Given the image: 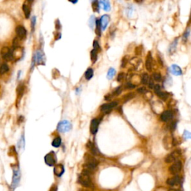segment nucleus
<instances>
[{"instance_id": "24", "label": "nucleus", "mask_w": 191, "mask_h": 191, "mask_svg": "<svg viewBox=\"0 0 191 191\" xmlns=\"http://www.w3.org/2000/svg\"><path fill=\"white\" fill-rule=\"evenodd\" d=\"M23 10L25 16H26V19H28L30 17V14H31V10H30L29 6L28 5H26V4H23Z\"/></svg>"}, {"instance_id": "40", "label": "nucleus", "mask_w": 191, "mask_h": 191, "mask_svg": "<svg viewBox=\"0 0 191 191\" xmlns=\"http://www.w3.org/2000/svg\"><path fill=\"white\" fill-rule=\"evenodd\" d=\"M137 91L139 93H147V90H146V87H140V88L137 89Z\"/></svg>"}, {"instance_id": "8", "label": "nucleus", "mask_w": 191, "mask_h": 191, "mask_svg": "<svg viewBox=\"0 0 191 191\" xmlns=\"http://www.w3.org/2000/svg\"><path fill=\"white\" fill-rule=\"evenodd\" d=\"M181 168H182V164H181V162L178 161L175 162L173 164L170 166L169 170L171 174L172 175H177L180 171H181Z\"/></svg>"}, {"instance_id": "46", "label": "nucleus", "mask_w": 191, "mask_h": 191, "mask_svg": "<svg viewBox=\"0 0 191 191\" xmlns=\"http://www.w3.org/2000/svg\"><path fill=\"white\" fill-rule=\"evenodd\" d=\"M49 191H57V186H56V185H53V186L50 188Z\"/></svg>"}, {"instance_id": "35", "label": "nucleus", "mask_w": 191, "mask_h": 191, "mask_svg": "<svg viewBox=\"0 0 191 191\" xmlns=\"http://www.w3.org/2000/svg\"><path fill=\"white\" fill-rule=\"evenodd\" d=\"M93 49H96V51L99 52V50H101L100 46H99V43H98L97 40H94L93 41Z\"/></svg>"}, {"instance_id": "50", "label": "nucleus", "mask_w": 191, "mask_h": 191, "mask_svg": "<svg viewBox=\"0 0 191 191\" xmlns=\"http://www.w3.org/2000/svg\"><path fill=\"white\" fill-rule=\"evenodd\" d=\"M136 2H141V1H142V0H135Z\"/></svg>"}, {"instance_id": "38", "label": "nucleus", "mask_w": 191, "mask_h": 191, "mask_svg": "<svg viewBox=\"0 0 191 191\" xmlns=\"http://www.w3.org/2000/svg\"><path fill=\"white\" fill-rule=\"evenodd\" d=\"M94 24H95V19H94L93 16H91V17L89 19V26H90L91 28H93Z\"/></svg>"}, {"instance_id": "32", "label": "nucleus", "mask_w": 191, "mask_h": 191, "mask_svg": "<svg viewBox=\"0 0 191 191\" xmlns=\"http://www.w3.org/2000/svg\"><path fill=\"white\" fill-rule=\"evenodd\" d=\"M156 94L161 98V99H163V100H166V99H167V97H168V93L166 92H162L161 91H159L158 93H157Z\"/></svg>"}, {"instance_id": "26", "label": "nucleus", "mask_w": 191, "mask_h": 191, "mask_svg": "<svg viewBox=\"0 0 191 191\" xmlns=\"http://www.w3.org/2000/svg\"><path fill=\"white\" fill-rule=\"evenodd\" d=\"M9 71V66L7 64H2L0 66V75H4Z\"/></svg>"}, {"instance_id": "19", "label": "nucleus", "mask_w": 191, "mask_h": 191, "mask_svg": "<svg viewBox=\"0 0 191 191\" xmlns=\"http://www.w3.org/2000/svg\"><path fill=\"white\" fill-rule=\"evenodd\" d=\"M25 85L23 83H20L17 87V99H20L23 97V96L24 95L25 93Z\"/></svg>"}, {"instance_id": "15", "label": "nucleus", "mask_w": 191, "mask_h": 191, "mask_svg": "<svg viewBox=\"0 0 191 191\" xmlns=\"http://www.w3.org/2000/svg\"><path fill=\"white\" fill-rule=\"evenodd\" d=\"M54 173L55 176H57V177H61L63 174L64 173V167L62 164H57V165H55L54 167Z\"/></svg>"}, {"instance_id": "30", "label": "nucleus", "mask_w": 191, "mask_h": 191, "mask_svg": "<svg viewBox=\"0 0 191 191\" xmlns=\"http://www.w3.org/2000/svg\"><path fill=\"white\" fill-rule=\"evenodd\" d=\"M115 74H116V70H115L113 68H110L108 72V74H107V78H108V79H111V78H113Z\"/></svg>"}, {"instance_id": "33", "label": "nucleus", "mask_w": 191, "mask_h": 191, "mask_svg": "<svg viewBox=\"0 0 191 191\" xmlns=\"http://www.w3.org/2000/svg\"><path fill=\"white\" fill-rule=\"evenodd\" d=\"M152 78H153V80L156 81V82H161V80H162L161 75L160 73H153Z\"/></svg>"}, {"instance_id": "39", "label": "nucleus", "mask_w": 191, "mask_h": 191, "mask_svg": "<svg viewBox=\"0 0 191 191\" xmlns=\"http://www.w3.org/2000/svg\"><path fill=\"white\" fill-rule=\"evenodd\" d=\"M134 95L133 93L127 94L126 96H124V99H125V102H127V101L130 100V99H131L132 98L134 97Z\"/></svg>"}, {"instance_id": "41", "label": "nucleus", "mask_w": 191, "mask_h": 191, "mask_svg": "<svg viewBox=\"0 0 191 191\" xmlns=\"http://www.w3.org/2000/svg\"><path fill=\"white\" fill-rule=\"evenodd\" d=\"M125 73H120L118 75V77H117V81H118V82H122V81L123 80L124 78H125Z\"/></svg>"}, {"instance_id": "45", "label": "nucleus", "mask_w": 191, "mask_h": 191, "mask_svg": "<svg viewBox=\"0 0 191 191\" xmlns=\"http://www.w3.org/2000/svg\"><path fill=\"white\" fill-rule=\"evenodd\" d=\"M135 87V85L131 83H127L125 85V88L126 89H133Z\"/></svg>"}, {"instance_id": "21", "label": "nucleus", "mask_w": 191, "mask_h": 191, "mask_svg": "<svg viewBox=\"0 0 191 191\" xmlns=\"http://www.w3.org/2000/svg\"><path fill=\"white\" fill-rule=\"evenodd\" d=\"M178 44V38H176L171 43V44L170 45V47H169V52H170V54L172 55L176 49V46H177Z\"/></svg>"}, {"instance_id": "16", "label": "nucleus", "mask_w": 191, "mask_h": 191, "mask_svg": "<svg viewBox=\"0 0 191 191\" xmlns=\"http://www.w3.org/2000/svg\"><path fill=\"white\" fill-rule=\"evenodd\" d=\"M87 147L90 152H91V154H93V155H99V152L97 149V148L96 147L95 145L91 141H88L87 144Z\"/></svg>"}, {"instance_id": "29", "label": "nucleus", "mask_w": 191, "mask_h": 191, "mask_svg": "<svg viewBox=\"0 0 191 191\" xmlns=\"http://www.w3.org/2000/svg\"><path fill=\"white\" fill-rule=\"evenodd\" d=\"M97 55H98V51H96V49H93V50L91 52V57L93 64H94V63L96 61V60H97Z\"/></svg>"}, {"instance_id": "7", "label": "nucleus", "mask_w": 191, "mask_h": 191, "mask_svg": "<svg viewBox=\"0 0 191 191\" xmlns=\"http://www.w3.org/2000/svg\"><path fill=\"white\" fill-rule=\"evenodd\" d=\"M1 54H2V58L5 61H10L13 60L12 55V50L9 49L8 47H3L1 50Z\"/></svg>"}, {"instance_id": "12", "label": "nucleus", "mask_w": 191, "mask_h": 191, "mask_svg": "<svg viewBox=\"0 0 191 191\" xmlns=\"http://www.w3.org/2000/svg\"><path fill=\"white\" fill-rule=\"evenodd\" d=\"M101 119L96 118L92 120L91 123V132L93 134H95L98 131V128H99V125L100 124Z\"/></svg>"}, {"instance_id": "31", "label": "nucleus", "mask_w": 191, "mask_h": 191, "mask_svg": "<svg viewBox=\"0 0 191 191\" xmlns=\"http://www.w3.org/2000/svg\"><path fill=\"white\" fill-rule=\"evenodd\" d=\"M149 78L150 77L149 76L147 73H144V74H143L142 78H141V82H142V84H147L149 80Z\"/></svg>"}, {"instance_id": "36", "label": "nucleus", "mask_w": 191, "mask_h": 191, "mask_svg": "<svg viewBox=\"0 0 191 191\" xmlns=\"http://www.w3.org/2000/svg\"><path fill=\"white\" fill-rule=\"evenodd\" d=\"M18 146H19V148H21V147H24L25 146V138H24V136H22L20 138V140H19V143H18Z\"/></svg>"}, {"instance_id": "48", "label": "nucleus", "mask_w": 191, "mask_h": 191, "mask_svg": "<svg viewBox=\"0 0 191 191\" xmlns=\"http://www.w3.org/2000/svg\"><path fill=\"white\" fill-rule=\"evenodd\" d=\"M78 191H91V190H89L85 189V188H82V189H80Z\"/></svg>"}, {"instance_id": "2", "label": "nucleus", "mask_w": 191, "mask_h": 191, "mask_svg": "<svg viewBox=\"0 0 191 191\" xmlns=\"http://www.w3.org/2000/svg\"><path fill=\"white\" fill-rule=\"evenodd\" d=\"M91 175L88 174L87 172L82 171V173L78 176V181L80 184H82L84 188H89L91 190L94 189V185L91 178Z\"/></svg>"}, {"instance_id": "34", "label": "nucleus", "mask_w": 191, "mask_h": 191, "mask_svg": "<svg viewBox=\"0 0 191 191\" xmlns=\"http://www.w3.org/2000/svg\"><path fill=\"white\" fill-rule=\"evenodd\" d=\"M189 35H190V29L189 28H188L186 31H184V35H183L182 36V41L184 42V43H185V42L188 40V37H189Z\"/></svg>"}, {"instance_id": "42", "label": "nucleus", "mask_w": 191, "mask_h": 191, "mask_svg": "<svg viewBox=\"0 0 191 191\" xmlns=\"http://www.w3.org/2000/svg\"><path fill=\"white\" fill-rule=\"evenodd\" d=\"M35 25H36V17H33L32 19H31V28H32V31H34V29H35Z\"/></svg>"}, {"instance_id": "22", "label": "nucleus", "mask_w": 191, "mask_h": 191, "mask_svg": "<svg viewBox=\"0 0 191 191\" xmlns=\"http://www.w3.org/2000/svg\"><path fill=\"white\" fill-rule=\"evenodd\" d=\"M101 5H102V8L105 11H109L111 10V4L108 0H101Z\"/></svg>"}, {"instance_id": "28", "label": "nucleus", "mask_w": 191, "mask_h": 191, "mask_svg": "<svg viewBox=\"0 0 191 191\" xmlns=\"http://www.w3.org/2000/svg\"><path fill=\"white\" fill-rule=\"evenodd\" d=\"M92 6H93V10L94 12H96V13L99 12V8H100V7H99V2L98 0H93Z\"/></svg>"}, {"instance_id": "5", "label": "nucleus", "mask_w": 191, "mask_h": 191, "mask_svg": "<svg viewBox=\"0 0 191 191\" xmlns=\"http://www.w3.org/2000/svg\"><path fill=\"white\" fill-rule=\"evenodd\" d=\"M45 61L44 53L40 50H37L35 52L33 57V64H44Z\"/></svg>"}, {"instance_id": "37", "label": "nucleus", "mask_w": 191, "mask_h": 191, "mask_svg": "<svg viewBox=\"0 0 191 191\" xmlns=\"http://www.w3.org/2000/svg\"><path fill=\"white\" fill-rule=\"evenodd\" d=\"M121 92H122V87L121 86H120V87H116V88L115 89V91L113 92V95L118 96L121 93Z\"/></svg>"}, {"instance_id": "11", "label": "nucleus", "mask_w": 191, "mask_h": 191, "mask_svg": "<svg viewBox=\"0 0 191 191\" xmlns=\"http://www.w3.org/2000/svg\"><path fill=\"white\" fill-rule=\"evenodd\" d=\"M180 151L179 150H176V151L172 152L171 154L167 155L165 158L166 163H172V162L176 161V160L180 156Z\"/></svg>"}, {"instance_id": "13", "label": "nucleus", "mask_w": 191, "mask_h": 191, "mask_svg": "<svg viewBox=\"0 0 191 191\" xmlns=\"http://www.w3.org/2000/svg\"><path fill=\"white\" fill-rule=\"evenodd\" d=\"M110 21V17L107 14H104V15L102 16L101 19H99V22H100L101 25V28L102 31H104L106 29V28L108 27V25Z\"/></svg>"}, {"instance_id": "17", "label": "nucleus", "mask_w": 191, "mask_h": 191, "mask_svg": "<svg viewBox=\"0 0 191 191\" xmlns=\"http://www.w3.org/2000/svg\"><path fill=\"white\" fill-rule=\"evenodd\" d=\"M170 70L172 74H173L174 75H176V76L181 75V74H182L181 69L176 64H172V66H170Z\"/></svg>"}, {"instance_id": "3", "label": "nucleus", "mask_w": 191, "mask_h": 191, "mask_svg": "<svg viewBox=\"0 0 191 191\" xmlns=\"http://www.w3.org/2000/svg\"><path fill=\"white\" fill-rule=\"evenodd\" d=\"M20 178L21 173L20 170H19V166H17V167H15L13 169L12 182H11V186H10V188H11L13 190H14L19 185V181H20Z\"/></svg>"}, {"instance_id": "20", "label": "nucleus", "mask_w": 191, "mask_h": 191, "mask_svg": "<svg viewBox=\"0 0 191 191\" xmlns=\"http://www.w3.org/2000/svg\"><path fill=\"white\" fill-rule=\"evenodd\" d=\"M180 182V179L178 176H175L172 178H170L167 180V183L170 186H175L176 184H179Z\"/></svg>"}, {"instance_id": "1", "label": "nucleus", "mask_w": 191, "mask_h": 191, "mask_svg": "<svg viewBox=\"0 0 191 191\" xmlns=\"http://www.w3.org/2000/svg\"><path fill=\"white\" fill-rule=\"evenodd\" d=\"M84 161H85V163L84 164L83 171L87 172L90 175H92L95 172L96 168L99 164V161L90 154H86L84 155Z\"/></svg>"}, {"instance_id": "9", "label": "nucleus", "mask_w": 191, "mask_h": 191, "mask_svg": "<svg viewBox=\"0 0 191 191\" xmlns=\"http://www.w3.org/2000/svg\"><path fill=\"white\" fill-rule=\"evenodd\" d=\"M16 34H17V37L19 40H23V39L26 38L27 31L23 26H18L16 28Z\"/></svg>"}, {"instance_id": "23", "label": "nucleus", "mask_w": 191, "mask_h": 191, "mask_svg": "<svg viewBox=\"0 0 191 191\" xmlns=\"http://www.w3.org/2000/svg\"><path fill=\"white\" fill-rule=\"evenodd\" d=\"M95 25H96V34L98 35V37L101 36V32H102V28H101L100 22L99 19H95Z\"/></svg>"}, {"instance_id": "44", "label": "nucleus", "mask_w": 191, "mask_h": 191, "mask_svg": "<svg viewBox=\"0 0 191 191\" xmlns=\"http://www.w3.org/2000/svg\"><path fill=\"white\" fill-rule=\"evenodd\" d=\"M154 90H155V93H157L161 91V86L159 84H156V85H154Z\"/></svg>"}, {"instance_id": "51", "label": "nucleus", "mask_w": 191, "mask_h": 191, "mask_svg": "<svg viewBox=\"0 0 191 191\" xmlns=\"http://www.w3.org/2000/svg\"><path fill=\"white\" fill-rule=\"evenodd\" d=\"M28 2H33V0H28Z\"/></svg>"}, {"instance_id": "4", "label": "nucleus", "mask_w": 191, "mask_h": 191, "mask_svg": "<svg viewBox=\"0 0 191 191\" xmlns=\"http://www.w3.org/2000/svg\"><path fill=\"white\" fill-rule=\"evenodd\" d=\"M72 129V124L70 121L68 120H63L60 122L57 125V129L59 132L64 133V132L70 131Z\"/></svg>"}, {"instance_id": "43", "label": "nucleus", "mask_w": 191, "mask_h": 191, "mask_svg": "<svg viewBox=\"0 0 191 191\" xmlns=\"http://www.w3.org/2000/svg\"><path fill=\"white\" fill-rule=\"evenodd\" d=\"M191 137V134L188 131H184V137L185 139H190Z\"/></svg>"}, {"instance_id": "27", "label": "nucleus", "mask_w": 191, "mask_h": 191, "mask_svg": "<svg viewBox=\"0 0 191 191\" xmlns=\"http://www.w3.org/2000/svg\"><path fill=\"white\" fill-rule=\"evenodd\" d=\"M61 144V138L60 137H55L53 140H52V146H54V147L57 148L59 147Z\"/></svg>"}, {"instance_id": "18", "label": "nucleus", "mask_w": 191, "mask_h": 191, "mask_svg": "<svg viewBox=\"0 0 191 191\" xmlns=\"http://www.w3.org/2000/svg\"><path fill=\"white\" fill-rule=\"evenodd\" d=\"M152 61L153 58L151 52H149L146 60V68L148 71H151L152 69Z\"/></svg>"}, {"instance_id": "14", "label": "nucleus", "mask_w": 191, "mask_h": 191, "mask_svg": "<svg viewBox=\"0 0 191 191\" xmlns=\"http://www.w3.org/2000/svg\"><path fill=\"white\" fill-rule=\"evenodd\" d=\"M172 116H173V113L171 111H170V110H167V111H164L161 113V119L162 121L167 122L169 120H170L172 118Z\"/></svg>"}, {"instance_id": "49", "label": "nucleus", "mask_w": 191, "mask_h": 191, "mask_svg": "<svg viewBox=\"0 0 191 191\" xmlns=\"http://www.w3.org/2000/svg\"><path fill=\"white\" fill-rule=\"evenodd\" d=\"M169 191H177V190H173V189H172V190H170Z\"/></svg>"}, {"instance_id": "25", "label": "nucleus", "mask_w": 191, "mask_h": 191, "mask_svg": "<svg viewBox=\"0 0 191 191\" xmlns=\"http://www.w3.org/2000/svg\"><path fill=\"white\" fill-rule=\"evenodd\" d=\"M93 76V70L92 68H88L84 73V77L87 80H91Z\"/></svg>"}, {"instance_id": "47", "label": "nucleus", "mask_w": 191, "mask_h": 191, "mask_svg": "<svg viewBox=\"0 0 191 191\" xmlns=\"http://www.w3.org/2000/svg\"><path fill=\"white\" fill-rule=\"evenodd\" d=\"M69 1H70V2H72V3H73V4H75V3H76L77 2H78V0H69Z\"/></svg>"}, {"instance_id": "10", "label": "nucleus", "mask_w": 191, "mask_h": 191, "mask_svg": "<svg viewBox=\"0 0 191 191\" xmlns=\"http://www.w3.org/2000/svg\"><path fill=\"white\" fill-rule=\"evenodd\" d=\"M117 102H112L108 103V104H104L101 106V111L104 112V113H109L110 111H111V110L113 109L114 107H116L117 105Z\"/></svg>"}, {"instance_id": "6", "label": "nucleus", "mask_w": 191, "mask_h": 191, "mask_svg": "<svg viewBox=\"0 0 191 191\" xmlns=\"http://www.w3.org/2000/svg\"><path fill=\"white\" fill-rule=\"evenodd\" d=\"M44 161L48 166H50V167L54 166L56 163V161H57L56 155L54 152H50L49 153H48L44 158Z\"/></svg>"}]
</instances>
